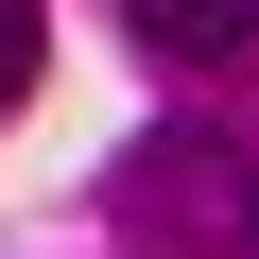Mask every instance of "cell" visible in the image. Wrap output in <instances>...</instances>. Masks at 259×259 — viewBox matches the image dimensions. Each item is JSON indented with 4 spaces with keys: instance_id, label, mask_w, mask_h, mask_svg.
<instances>
[{
    "instance_id": "obj_1",
    "label": "cell",
    "mask_w": 259,
    "mask_h": 259,
    "mask_svg": "<svg viewBox=\"0 0 259 259\" xmlns=\"http://www.w3.org/2000/svg\"><path fill=\"white\" fill-rule=\"evenodd\" d=\"M121 207L156 242H242L259 259V156H225V139H139L121 156Z\"/></svg>"
},
{
    "instance_id": "obj_2",
    "label": "cell",
    "mask_w": 259,
    "mask_h": 259,
    "mask_svg": "<svg viewBox=\"0 0 259 259\" xmlns=\"http://www.w3.org/2000/svg\"><path fill=\"white\" fill-rule=\"evenodd\" d=\"M121 35L173 52V69H242L259 52V0H121Z\"/></svg>"
},
{
    "instance_id": "obj_3",
    "label": "cell",
    "mask_w": 259,
    "mask_h": 259,
    "mask_svg": "<svg viewBox=\"0 0 259 259\" xmlns=\"http://www.w3.org/2000/svg\"><path fill=\"white\" fill-rule=\"evenodd\" d=\"M18 87H35V0H0V121H18Z\"/></svg>"
}]
</instances>
